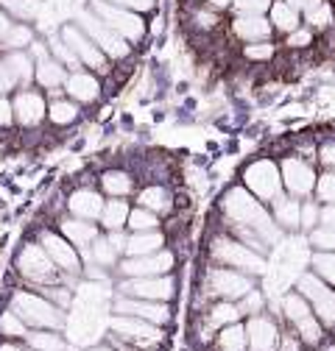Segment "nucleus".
Masks as SVG:
<instances>
[{
	"label": "nucleus",
	"mask_w": 335,
	"mask_h": 351,
	"mask_svg": "<svg viewBox=\"0 0 335 351\" xmlns=\"http://www.w3.org/2000/svg\"><path fill=\"white\" fill-rule=\"evenodd\" d=\"M224 215L232 221V226L255 229L268 245H274L282 234L279 223L274 221V215H268V209L260 204V198L246 187H232L224 195Z\"/></svg>",
	"instance_id": "nucleus-1"
},
{
	"label": "nucleus",
	"mask_w": 335,
	"mask_h": 351,
	"mask_svg": "<svg viewBox=\"0 0 335 351\" xmlns=\"http://www.w3.org/2000/svg\"><path fill=\"white\" fill-rule=\"evenodd\" d=\"M213 259L221 262L224 268H235V271H243L249 276H260L266 274V256L255 248H249L246 243L240 240H232V237H216L213 245Z\"/></svg>",
	"instance_id": "nucleus-2"
},
{
	"label": "nucleus",
	"mask_w": 335,
	"mask_h": 351,
	"mask_svg": "<svg viewBox=\"0 0 335 351\" xmlns=\"http://www.w3.org/2000/svg\"><path fill=\"white\" fill-rule=\"evenodd\" d=\"M282 313L288 318V324L293 326V332H297L302 337V343L308 346H319L324 340V324L319 321V315L313 313L310 301L297 290V293H288L282 298Z\"/></svg>",
	"instance_id": "nucleus-3"
},
{
	"label": "nucleus",
	"mask_w": 335,
	"mask_h": 351,
	"mask_svg": "<svg viewBox=\"0 0 335 351\" xmlns=\"http://www.w3.org/2000/svg\"><path fill=\"white\" fill-rule=\"evenodd\" d=\"M12 310L28 326H36V329H59L65 324L59 306H54L51 301L39 298V295H31V293H14L12 295Z\"/></svg>",
	"instance_id": "nucleus-4"
},
{
	"label": "nucleus",
	"mask_w": 335,
	"mask_h": 351,
	"mask_svg": "<svg viewBox=\"0 0 335 351\" xmlns=\"http://www.w3.org/2000/svg\"><path fill=\"white\" fill-rule=\"evenodd\" d=\"M297 290L310 301L313 313L319 315V321L330 329H335V287L327 285L316 271L313 274H302L297 282Z\"/></svg>",
	"instance_id": "nucleus-5"
},
{
	"label": "nucleus",
	"mask_w": 335,
	"mask_h": 351,
	"mask_svg": "<svg viewBox=\"0 0 335 351\" xmlns=\"http://www.w3.org/2000/svg\"><path fill=\"white\" fill-rule=\"evenodd\" d=\"M243 184L251 190L260 201H274L282 195V170L271 159H257L243 170Z\"/></svg>",
	"instance_id": "nucleus-6"
},
{
	"label": "nucleus",
	"mask_w": 335,
	"mask_h": 351,
	"mask_svg": "<svg viewBox=\"0 0 335 351\" xmlns=\"http://www.w3.org/2000/svg\"><path fill=\"white\" fill-rule=\"evenodd\" d=\"M93 12H95L115 34H120L123 39H129V42H137V39H143V34H146L143 20H140L132 9H123V6H115V3L109 6L106 0H95Z\"/></svg>",
	"instance_id": "nucleus-7"
},
{
	"label": "nucleus",
	"mask_w": 335,
	"mask_h": 351,
	"mask_svg": "<svg viewBox=\"0 0 335 351\" xmlns=\"http://www.w3.org/2000/svg\"><path fill=\"white\" fill-rule=\"evenodd\" d=\"M279 170H282V184L293 198H308L310 193H316L319 176L313 165L305 162L302 156H285L279 162Z\"/></svg>",
	"instance_id": "nucleus-8"
},
{
	"label": "nucleus",
	"mask_w": 335,
	"mask_h": 351,
	"mask_svg": "<svg viewBox=\"0 0 335 351\" xmlns=\"http://www.w3.org/2000/svg\"><path fill=\"white\" fill-rule=\"evenodd\" d=\"M207 285H209V293H216L224 301H238L246 293L255 290L251 276L243 271H235V268H213L207 276Z\"/></svg>",
	"instance_id": "nucleus-9"
},
{
	"label": "nucleus",
	"mask_w": 335,
	"mask_h": 351,
	"mask_svg": "<svg viewBox=\"0 0 335 351\" xmlns=\"http://www.w3.org/2000/svg\"><path fill=\"white\" fill-rule=\"evenodd\" d=\"M78 25H81V31L87 34L104 53H109V56H115V59H120V56L129 53V45H126V39H123L120 34H115L98 14H81V17H78Z\"/></svg>",
	"instance_id": "nucleus-10"
},
{
	"label": "nucleus",
	"mask_w": 335,
	"mask_h": 351,
	"mask_svg": "<svg viewBox=\"0 0 335 351\" xmlns=\"http://www.w3.org/2000/svg\"><path fill=\"white\" fill-rule=\"evenodd\" d=\"M17 271L31 282H48L54 276V259L42 245H25L17 256Z\"/></svg>",
	"instance_id": "nucleus-11"
},
{
	"label": "nucleus",
	"mask_w": 335,
	"mask_h": 351,
	"mask_svg": "<svg viewBox=\"0 0 335 351\" xmlns=\"http://www.w3.org/2000/svg\"><path fill=\"white\" fill-rule=\"evenodd\" d=\"M174 268V254L171 251H157V254H146V256H132L126 259L120 271L132 279H140V276H162Z\"/></svg>",
	"instance_id": "nucleus-12"
},
{
	"label": "nucleus",
	"mask_w": 335,
	"mask_h": 351,
	"mask_svg": "<svg viewBox=\"0 0 335 351\" xmlns=\"http://www.w3.org/2000/svg\"><path fill=\"white\" fill-rule=\"evenodd\" d=\"M249 335V351H277L279 348V329L268 315H251L246 324Z\"/></svg>",
	"instance_id": "nucleus-13"
},
{
	"label": "nucleus",
	"mask_w": 335,
	"mask_h": 351,
	"mask_svg": "<svg viewBox=\"0 0 335 351\" xmlns=\"http://www.w3.org/2000/svg\"><path fill=\"white\" fill-rule=\"evenodd\" d=\"M123 293H129L135 298H148V301H168L174 295V282L165 276H140V279H129L120 285Z\"/></svg>",
	"instance_id": "nucleus-14"
},
{
	"label": "nucleus",
	"mask_w": 335,
	"mask_h": 351,
	"mask_svg": "<svg viewBox=\"0 0 335 351\" xmlns=\"http://www.w3.org/2000/svg\"><path fill=\"white\" fill-rule=\"evenodd\" d=\"M62 36H65L67 45L76 51V56L81 59V64H90L93 70H106V59H104L101 48L95 45V42H93L87 34H81L76 25H67V28L62 31Z\"/></svg>",
	"instance_id": "nucleus-15"
},
{
	"label": "nucleus",
	"mask_w": 335,
	"mask_h": 351,
	"mask_svg": "<svg viewBox=\"0 0 335 351\" xmlns=\"http://www.w3.org/2000/svg\"><path fill=\"white\" fill-rule=\"evenodd\" d=\"M117 313L143 318V321L157 324V326L168 324V318H171V310H168L162 301H148V298H120L117 301Z\"/></svg>",
	"instance_id": "nucleus-16"
},
{
	"label": "nucleus",
	"mask_w": 335,
	"mask_h": 351,
	"mask_svg": "<svg viewBox=\"0 0 335 351\" xmlns=\"http://www.w3.org/2000/svg\"><path fill=\"white\" fill-rule=\"evenodd\" d=\"M112 329L126 337V340H135L137 346H154L159 343V332H157V324H148L143 318H135V315H120V318H112Z\"/></svg>",
	"instance_id": "nucleus-17"
},
{
	"label": "nucleus",
	"mask_w": 335,
	"mask_h": 351,
	"mask_svg": "<svg viewBox=\"0 0 335 351\" xmlns=\"http://www.w3.org/2000/svg\"><path fill=\"white\" fill-rule=\"evenodd\" d=\"M67 243H70L67 237H59V234H51V232L42 234V248L51 254V259L56 262V265H59L62 271H67V274H78V271H81V256H78V251H76L73 245H67Z\"/></svg>",
	"instance_id": "nucleus-18"
},
{
	"label": "nucleus",
	"mask_w": 335,
	"mask_h": 351,
	"mask_svg": "<svg viewBox=\"0 0 335 351\" xmlns=\"http://www.w3.org/2000/svg\"><path fill=\"white\" fill-rule=\"evenodd\" d=\"M232 31L238 39L243 42H266L274 31L271 20H266L263 14H238L232 20Z\"/></svg>",
	"instance_id": "nucleus-19"
},
{
	"label": "nucleus",
	"mask_w": 335,
	"mask_h": 351,
	"mask_svg": "<svg viewBox=\"0 0 335 351\" xmlns=\"http://www.w3.org/2000/svg\"><path fill=\"white\" fill-rule=\"evenodd\" d=\"M274 204V221L279 229H302V201L293 195H279L271 201Z\"/></svg>",
	"instance_id": "nucleus-20"
},
{
	"label": "nucleus",
	"mask_w": 335,
	"mask_h": 351,
	"mask_svg": "<svg viewBox=\"0 0 335 351\" xmlns=\"http://www.w3.org/2000/svg\"><path fill=\"white\" fill-rule=\"evenodd\" d=\"M67 206H70V212H73L76 217H84V221H95V217H101V212H104L106 204H104L101 195L93 193V190H78V193L70 195Z\"/></svg>",
	"instance_id": "nucleus-21"
},
{
	"label": "nucleus",
	"mask_w": 335,
	"mask_h": 351,
	"mask_svg": "<svg viewBox=\"0 0 335 351\" xmlns=\"http://www.w3.org/2000/svg\"><path fill=\"white\" fill-rule=\"evenodd\" d=\"M14 114L23 125H36L42 117H45V101L36 93H20L14 98Z\"/></svg>",
	"instance_id": "nucleus-22"
},
{
	"label": "nucleus",
	"mask_w": 335,
	"mask_h": 351,
	"mask_svg": "<svg viewBox=\"0 0 335 351\" xmlns=\"http://www.w3.org/2000/svg\"><path fill=\"white\" fill-rule=\"evenodd\" d=\"M98 93H101V86H98V81L90 73H76V75L67 78V95L76 98V101H81V104L95 101Z\"/></svg>",
	"instance_id": "nucleus-23"
},
{
	"label": "nucleus",
	"mask_w": 335,
	"mask_h": 351,
	"mask_svg": "<svg viewBox=\"0 0 335 351\" xmlns=\"http://www.w3.org/2000/svg\"><path fill=\"white\" fill-rule=\"evenodd\" d=\"M271 25L279 28L282 34H293L297 28H302V20H299V12L293 9L288 0H274V6H271Z\"/></svg>",
	"instance_id": "nucleus-24"
},
{
	"label": "nucleus",
	"mask_w": 335,
	"mask_h": 351,
	"mask_svg": "<svg viewBox=\"0 0 335 351\" xmlns=\"http://www.w3.org/2000/svg\"><path fill=\"white\" fill-rule=\"evenodd\" d=\"M62 234L73 245H90V243L98 240V229L90 221H84V217H78V221H65L62 223Z\"/></svg>",
	"instance_id": "nucleus-25"
},
{
	"label": "nucleus",
	"mask_w": 335,
	"mask_h": 351,
	"mask_svg": "<svg viewBox=\"0 0 335 351\" xmlns=\"http://www.w3.org/2000/svg\"><path fill=\"white\" fill-rule=\"evenodd\" d=\"M36 81L45 86V90H56V86H62V84L67 81V75H65V67H62L59 62L42 56V59L36 62Z\"/></svg>",
	"instance_id": "nucleus-26"
},
{
	"label": "nucleus",
	"mask_w": 335,
	"mask_h": 351,
	"mask_svg": "<svg viewBox=\"0 0 335 351\" xmlns=\"http://www.w3.org/2000/svg\"><path fill=\"white\" fill-rule=\"evenodd\" d=\"M159 245H162V234L157 229L135 232V237H129V245H126V254L129 256H146V254H157Z\"/></svg>",
	"instance_id": "nucleus-27"
},
{
	"label": "nucleus",
	"mask_w": 335,
	"mask_h": 351,
	"mask_svg": "<svg viewBox=\"0 0 335 351\" xmlns=\"http://www.w3.org/2000/svg\"><path fill=\"white\" fill-rule=\"evenodd\" d=\"M243 313H240V306L235 304V301H218L213 310H209V315H207V324L213 326V329H224V326H229V324H238V318H240Z\"/></svg>",
	"instance_id": "nucleus-28"
},
{
	"label": "nucleus",
	"mask_w": 335,
	"mask_h": 351,
	"mask_svg": "<svg viewBox=\"0 0 335 351\" xmlns=\"http://www.w3.org/2000/svg\"><path fill=\"white\" fill-rule=\"evenodd\" d=\"M218 348H221V351H246V348H249L246 326H240V324L224 326L221 335H218Z\"/></svg>",
	"instance_id": "nucleus-29"
},
{
	"label": "nucleus",
	"mask_w": 335,
	"mask_h": 351,
	"mask_svg": "<svg viewBox=\"0 0 335 351\" xmlns=\"http://www.w3.org/2000/svg\"><path fill=\"white\" fill-rule=\"evenodd\" d=\"M129 206H126L123 201H106L104 212H101V221L109 232H120L126 223H129Z\"/></svg>",
	"instance_id": "nucleus-30"
},
{
	"label": "nucleus",
	"mask_w": 335,
	"mask_h": 351,
	"mask_svg": "<svg viewBox=\"0 0 335 351\" xmlns=\"http://www.w3.org/2000/svg\"><path fill=\"white\" fill-rule=\"evenodd\" d=\"M28 346L36 351H65V343L59 335L48 332V329H39V332H28Z\"/></svg>",
	"instance_id": "nucleus-31"
},
{
	"label": "nucleus",
	"mask_w": 335,
	"mask_h": 351,
	"mask_svg": "<svg viewBox=\"0 0 335 351\" xmlns=\"http://www.w3.org/2000/svg\"><path fill=\"white\" fill-rule=\"evenodd\" d=\"M6 64H9V70L14 73V78H17L23 86L36 75V67H34V64H31V59H28L25 53H20V51H14V53L6 59Z\"/></svg>",
	"instance_id": "nucleus-32"
},
{
	"label": "nucleus",
	"mask_w": 335,
	"mask_h": 351,
	"mask_svg": "<svg viewBox=\"0 0 335 351\" xmlns=\"http://www.w3.org/2000/svg\"><path fill=\"white\" fill-rule=\"evenodd\" d=\"M101 184H104V190H106L109 195H129V193H132V179H129L126 173H120V170L104 173Z\"/></svg>",
	"instance_id": "nucleus-33"
},
{
	"label": "nucleus",
	"mask_w": 335,
	"mask_h": 351,
	"mask_svg": "<svg viewBox=\"0 0 335 351\" xmlns=\"http://www.w3.org/2000/svg\"><path fill=\"white\" fill-rule=\"evenodd\" d=\"M313 271L335 287V251H316L313 254Z\"/></svg>",
	"instance_id": "nucleus-34"
},
{
	"label": "nucleus",
	"mask_w": 335,
	"mask_h": 351,
	"mask_svg": "<svg viewBox=\"0 0 335 351\" xmlns=\"http://www.w3.org/2000/svg\"><path fill=\"white\" fill-rule=\"evenodd\" d=\"M140 204L146 206V209H151V212H168L171 209V195H168L162 187H148L143 195H140Z\"/></svg>",
	"instance_id": "nucleus-35"
},
{
	"label": "nucleus",
	"mask_w": 335,
	"mask_h": 351,
	"mask_svg": "<svg viewBox=\"0 0 335 351\" xmlns=\"http://www.w3.org/2000/svg\"><path fill=\"white\" fill-rule=\"evenodd\" d=\"M48 117H51L56 125H67V123H73V120L78 117V109H76V104H67V101H56V104H51V109H48Z\"/></svg>",
	"instance_id": "nucleus-36"
},
{
	"label": "nucleus",
	"mask_w": 335,
	"mask_h": 351,
	"mask_svg": "<svg viewBox=\"0 0 335 351\" xmlns=\"http://www.w3.org/2000/svg\"><path fill=\"white\" fill-rule=\"evenodd\" d=\"M316 198L324 204H335V170H324L316 182Z\"/></svg>",
	"instance_id": "nucleus-37"
},
{
	"label": "nucleus",
	"mask_w": 335,
	"mask_h": 351,
	"mask_svg": "<svg viewBox=\"0 0 335 351\" xmlns=\"http://www.w3.org/2000/svg\"><path fill=\"white\" fill-rule=\"evenodd\" d=\"M0 6H6L12 14H17L23 20H31L39 12V0H0Z\"/></svg>",
	"instance_id": "nucleus-38"
},
{
	"label": "nucleus",
	"mask_w": 335,
	"mask_h": 351,
	"mask_svg": "<svg viewBox=\"0 0 335 351\" xmlns=\"http://www.w3.org/2000/svg\"><path fill=\"white\" fill-rule=\"evenodd\" d=\"M310 245L316 251H335V229L332 226H316L310 232Z\"/></svg>",
	"instance_id": "nucleus-39"
},
{
	"label": "nucleus",
	"mask_w": 335,
	"mask_h": 351,
	"mask_svg": "<svg viewBox=\"0 0 335 351\" xmlns=\"http://www.w3.org/2000/svg\"><path fill=\"white\" fill-rule=\"evenodd\" d=\"M129 226L135 229V232H151V229H157V212H151V209H135L132 215H129Z\"/></svg>",
	"instance_id": "nucleus-40"
},
{
	"label": "nucleus",
	"mask_w": 335,
	"mask_h": 351,
	"mask_svg": "<svg viewBox=\"0 0 335 351\" xmlns=\"http://www.w3.org/2000/svg\"><path fill=\"white\" fill-rule=\"evenodd\" d=\"M0 335H9V337H23L28 335L25 332V321L12 310V313H3V318H0Z\"/></svg>",
	"instance_id": "nucleus-41"
},
{
	"label": "nucleus",
	"mask_w": 335,
	"mask_h": 351,
	"mask_svg": "<svg viewBox=\"0 0 335 351\" xmlns=\"http://www.w3.org/2000/svg\"><path fill=\"white\" fill-rule=\"evenodd\" d=\"M243 53H246V59H251V62H268L271 56H274V45L266 39V42H249V45L243 48Z\"/></svg>",
	"instance_id": "nucleus-42"
},
{
	"label": "nucleus",
	"mask_w": 335,
	"mask_h": 351,
	"mask_svg": "<svg viewBox=\"0 0 335 351\" xmlns=\"http://www.w3.org/2000/svg\"><path fill=\"white\" fill-rule=\"evenodd\" d=\"M232 6L238 9V14H266L271 12L274 0H235Z\"/></svg>",
	"instance_id": "nucleus-43"
},
{
	"label": "nucleus",
	"mask_w": 335,
	"mask_h": 351,
	"mask_svg": "<svg viewBox=\"0 0 335 351\" xmlns=\"http://www.w3.org/2000/svg\"><path fill=\"white\" fill-rule=\"evenodd\" d=\"M319 223H321V206L316 201H305L302 204V229L313 232Z\"/></svg>",
	"instance_id": "nucleus-44"
},
{
	"label": "nucleus",
	"mask_w": 335,
	"mask_h": 351,
	"mask_svg": "<svg viewBox=\"0 0 335 351\" xmlns=\"http://www.w3.org/2000/svg\"><path fill=\"white\" fill-rule=\"evenodd\" d=\"M6 48H23V45H31V28H25V25H12V31L6 34Z\"/></svg>",
	"instance_id": "nucleus-45"
},
{
	"label": "nucleus",
	"mask_w": 335,
	"mask_h": 351,
	"mask_svg": "<svg viewBox=\"0 0 335 351\" xmlns=\"http://www.w3.org/2000/svg\"><path fill=\"white\" fill-rule=\"evenodd\" d=\"M115 256H117V248L109 240H95V245H93V259L95 262H101V265H112Z\"/></svg>",
	"instance_id": "nucleus-46"
},
{
	"label": "nucleus",
	"mask_w": 335,
	"mask_h": 351,
	"mask_svg": "<svg viewBox=\"0 0 335 351\" xmlns=\"http://www.w3.org/2000/svg\"><path fill=\"white\" fill-rule=\"evenodd\" d=\"M305 20H308L313 28H327V25L332 23V9H330V3H321V6H316L313 12H308Z\"/></svg>",
	"instance_id": "nucleus-47"
},
{
	"label": "nucleus",
	"mask_w": 335,
	"mask_h": 351,
	"mask_svg": "<svg viewBox=\"0 0 335 351\" xmlns=\"http://www.w3.org/2000/svg\"><path fill=\"white\" fill-rule=\"evenodd\" d=\"M240 313H249V315H260L263 313V295L257 293V290H251V293H246L243 298H240Z\"/></svg>",
	"instance_id": "nucleus-48"
},
{
	"label": "nucleus",
	"mask_w": 335,
	"mask_h": 351,
	"mask_svg": "<svg viewBox=\"0 0 335 351\" xmlns=\"http://www.w3.org/2000/svg\"><path fill=\"white\" fill-rule=\"evenodd\" d=\"M51 45H54V51H56V56L62 59V62H67L70 67H76V64H81V59L76 56V51L67 45V42H59V39H54L51 42Z\"/></svg>",
	"instance_id": "nucleus-49"
},
{
	"label": "nucleus",
	"mask_w": 335,
	"mask_h": 351,
	"mask_svg": "<svg viewBox=\"0 0 335 351\" xmlns=\"http://www.w3.org/2000/svg\"><path fill=\"white\" fill-rule=\"evenodd\" d=\"M310 42H313L310 28H297L293 34H288V45H290V48H308Z\"/></svg>",
	"instance_id": "nucleus-50"
},
{
	"label": "nucleus",
	"mask_w": 335,
	"mask_h": 351,
	"mask_svg": "<svg viewBox=\"0 0 335 351\" xmlns=\"http://www.w3.org/2000/svg\"><path fill=\"white\" fill-rule=\"evenodd\" d=\"M319 162L327 170H335V140H327L324 145H319Z\"/></svg>",
	"instance_id": "nucleus-51"
},
{
	"label": "nucleus",
	"mask_w": 335,
	"mask_h": 351,
	"mask_svg": "<svg viewBox=\"0 0 335 351\" xmlns=\"http://www.w3.org/2000/svg\"><path fill=\"white\" fill-rule=\"evenodd\" d=\"M14 84H17L14 73L9 70V64H6V62H0V95L9 93V90H14Z\"/></svg>",
	"instance_id": "nucleus-52"
},
{
	"label": "nucleus",
	"mask_w": 335,
	"mask_h": 351,
	"mask_svg": "<svg viewBox=\"0 0 335 351\" xmlns=\"http://www.w3.org/2000/svg\"><path fill=\"white\" fill-rule=\"evenodd\" d=\"M115 6H123V9H132V12H146L154 6V0H112Z\"/></svg>",
	"instance_id": "nucleus-53"
},
{
	"label": "nucleus",
	"mask_w": 335,
	"mask_h": 351,
	"mask_svg": "<svg viewBox=\"0 0 335 351\" xmlns=\"http://www.w3.org/2000/svg\"><path fill=\"white\" fill-rule=\"evenodd\" d=\"M299 348H302V337L299 335H282L279 351H299Z\"/></svg>",
	"instance_id": "nucleus-54"
},
{
	"label": "nucleus",
	"mask_w": 335,
	"mask_h": 351,
	"mask_svg": "<svg viewBox=\"0 0 335 351\" xmlns=\"http://www.w3.org/2000/svg\"><path fill=\"white\" fill-rule=\"evenodd\" d=\"M288 3L297 9V12H302V14H308V12H313L316 6H321L324 0H288Z\"/></svg>",
	"instance_id": "nucleus-55"
},
{
	"label": "nucleus",
	"mask_w": 335,
	"mask_h": 351,
	"mask_svg": "<svg viewBox=\"0 0 335 351\" xmlns=\"http://www.w3.org/2000/svg\"><path fill=\"white\" fill-rule=\"evenodd\" d=\"M319 226H332L335 229V204H324L321 206V223Z\"/></svg>",
	"instance_id": "nucleus-56"
},
{
	"label": "nucleus",
	"mask_w": 335,
	"mask_h": 351,
	"mask_svg": "<svg viewBox=\"0 0 335 351\" xmlns=\"http://www.w3.org/2000/svg\"><path fill=\"white\" fill-rule=\"evenodd\" d=\"M12 117H14V106H12L9 101L0 98V125H9V123H12Z\"/></svg>",
	"instance_id": "nucleus-57"
},
{
	"label": "nucleus",
	"mask_w": 335,
	"mask_h": 351,
	"mask_svg": "<svg viewBox=\"0 0 335 351\" xmlns=\"http://www.w3.org/2000/svg\"><path fill=\"white\" fill-rule=\"evenodd\" d=\"M109 243H112L117 251H126V245H129V240H126L120 232H112V234H109Z\"/></svg>",
	"instance_id": "nucleus-58"
},
{
	"label": "nucleus",
	"mask_w": 335,
	"mask_h": 351,
	"mask_svg": "<svg viewBox=\"0 0 335 351\" xmlns=\"http://www.w3.org/2000/svg\"><path fill=\"white\" fill-rule=\"evenodd\" d=\"M196 20H198L201 28H213V25H216V17H213V14H204V12H201Z\"/></svg>",
	"instance_id": "nucleus-59"
},
{
	"label": "nucleus",
	"mask_w": 335,
	"mask_h": 351,
	"mask_svg": "<svg viewBox=\"0 0 335 351\" xmlns=\"http://www.w3.org/2000/svg\"><path fill=\"white\" fill-rule=\"evenodd\" d=\"M9 31H12V23L6 20V14H0V39H6Z\"/></svg>",
	"instance_id": "nucleus-60"
},
{
	"label": "nucleus",
	"mask_w": 335,
	"mask_h": 351,
	"mask_svg": "<svg viewBox=\"0 0 335 351\" xmlns=\"http://www.w3.org/2000/svg\"><path fill=\"white\" fill-rule=\"evenodd\" d=\"M207 3L213 6V9H227V6H232V3H235V0H207Z\"/></svg>",
	"instance_id": "nucleus-61"
},
{
	"label": "nucleus",
	"mask_w": 335,
	"mask_h": 351,
	"mask_svg": "<svg viewBox=\"0 0 335 351\" xmlns=\"http://www.w3.org/2000/svg\"><path fill=\"white\" fill-rule=\"evenodd\" d=\"M0 351H23V348H17V346H9V343H6V346H0Z\"/></svg>",
	"instance_id": "nucleus-62"
},
{
	"label": "nucleus",
	"mask_w": 335,
	"mask_h": 351,
	"mask_svg": "<svg viewBox=\"0 0 335 351\" xmlns=\"http://www.w3.org/2000/svg\"><path fill=\"white\" fill-rule=\"evenodd\" d=\"M93 351H112V348H93Z\"/></svg>",
	"instance_id": "nucleus-63"
},
{
	"label": "nucleus",
	"mask_w": 335,
	"mask_h": 351,
	"mask_svg": "<svg viewBox=\"0 0 335 351\" xmlns=\"http://www.w3.org/2000/svg\"><path fill=\"white\" fill-rule=\"evenodd\" d=\"M129 351H140V348H129Z\"/></svg>",
	"instance_id": "nucleus-64"
}]
</instances>
